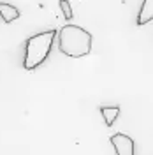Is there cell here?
Here are the masks:
<instances>
[{
  "instance_id": "cell-1",
  "label": "cell",
  "mask_w": 153,
  "mask_h": 155,
  "mask_svg": "<svg viewBox=\"0 0 153 155\" xmlns=\"http://www.w3.org/2000/svg\"><path fill=\"white\" fill-rule=\"evenodd\" d=\"M58 49L70 58H83L92 51V34L77 25H65L58 32Z\"/></svg>"
},
{
  "instance_id": "cell-2",
  "label": "cell",
  "mask_w": 153,
  "mask_h": 155,
  "mask_svg": "<svg viewBox=\"0 0 153 155\" xmlns=\"http://www.w3.org/2000/svg\"><path fill=\"white\" fill-rule=\"evenodd\" d=\"M55 37H57V30H44L27 39L23 67L27 71H35L39 65H42L53 49Z\"/></svg>"
},
{
  "instance_id": "cell-3",
  "label": "cell",
  "mask_w": 153,
  "mask_h": 155,
  "mask_svg": "<svg viewBox=\"0 0 153 155\" xmlns=\"http://www.w3.org/2000/svg\"><path fill=\"white\" fill-rule=\"evenodd\" d=\"M111 143H113V148L118 155H134L135 153V146L132 137H129L123 132H116V134L111 136Z\"/></svg>"
},
{
  "instance_id": "cell-4",
  "label": "cell",
  "mask_w": 153,
  "mask_h": 155,
  "mask_svg": "<svg viewBox=\"0 0 153 155\" xmlns=\"http://www.w3.org/2000/svg\"><path fill=\"white\" fill-rule=\"evenodd\" d=\"M150 21H153V0H143L137 14V25L143 27V25H148Z\"/></svg>"
},
{
  "instance_id": "cell-5",
  "label": "cell",
  "mask_w": 153,
  "mask_h": 155,
  "mask_svg": "<svg viewBox=\"0 0 153 155\" xmlns=\"http://www.w3.org/2000/svg\"><path fill=\"white\" fill-rule=\"evenodd\" d=\"M0 18L5 23H12L14 19L19 18V11L14 5L7 4V2H0Z\"/></svg>"
},
{
  "instance_id": "cell-6",
  "label": "cell",
  "mask_w": 153,
  "mask_h": 155,
  "mask_svg": "<svg viewBox=\"0 0 153 155\" xmlns=\"http://www.w3.org/2000/svg\"><path fill=\"white\" fill-rule=\"evenodd\" d=\"M100 115L104 116V122L107 127H111L113 124L116 122V118H118V115H120V107L115 106V107H100Z\"/></svg>"
},
{
  "instance_id": "cell-7",
  "label": "cell",
  "mask_w": 153,
  "mask_h": 155,
  "mask_svg": "<svg viewBox=\"0 0 153 155\" xmlns=\"http://www.w3.org/2000/svg\"><path fill=\"white\" fill-rule=\"evenodd\" d=\"M60 9L63 12V18L65 19H72L74 14H72V7H70V2L69 0H60Z\"/></svg>"
}]
</instances>
